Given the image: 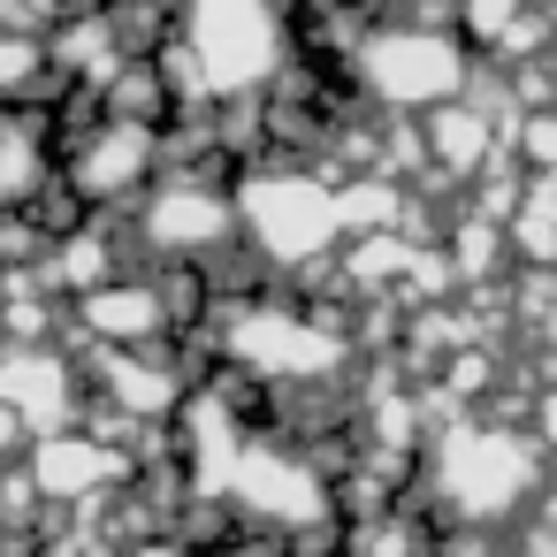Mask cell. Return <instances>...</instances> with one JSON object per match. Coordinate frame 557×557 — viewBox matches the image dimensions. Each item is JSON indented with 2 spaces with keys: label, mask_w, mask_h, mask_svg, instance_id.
I'll return each instance as SVG.
<instances>
[{
  "label": "cell",
  "mask_w": 557,
  "mask_h": 557,
  "mask_svg": "<svg viewBox=\"0 0 557 557\" xmlns=\"http://www.w3.org/2000/svg\"><path fill=\"white\" fill-rule=\"evenodd\" d=\"M222 359L252 382H336L351 367V336L329 313H290V306H222Z\"/></svg>",
  "instance_id": "5b68a950"
},
{
  "label": "cell",
  "mask_w": 557,
  "mask_h": 557,
  "mask_svg": "<svg viewBox=\"0 0 557 557\" xmlns=\"http://www.w3.org/2000/svg\"><path fill=\"white\" fill-rule=\"evenodd\" d=\"M549 351H557V298H549Z\"/></svg>",
  "instance_id": "d4e9b609"
},
{
  "label": "cell",
  "mask_w": 557,
  "mask_h": 557,
  "mask_svg": "<svg viewBox=\"0 0 557 557\" xmlns=\"http://www.w3.org/2000/svg\"><path fill=\"white\" fill-rule=\"evenodd\" d=\"M24 481L39 504H100L108 488L131 481V458L100 435H77V428H54V435H32V458H24Z\"/></svg>",
  "instance_id": "9c48e42d"
},
{
  "label": "cell",
  "mask_w": 557,
  "mask_h": 557,
  "mask_svg": "<svg viewBox=\"0 0 557 557\" xmlns=\"http://www.w3.org/2000/svg\"><path fill=\"white\" fill-rule=\"evenodd\" d=\"M161 176V131L138 115H100L92 131L62 138V184L85 207H131Z\"/></svg>",
  "instance_id": "52a82bcc"
},
{
  "label": "cell",
  "mask_w": 557,
  "mask_h": 557,
  "mask_svg": "<svg viewBox=\"0 0 557 557\" xmlns=\"http://www.w3.org/2000/svg\"><path fill=\"white\" fill-rule=\"evenodd\" d=\"M481 557H496V549H481Z\"/></svg>",
  "instance_id": "4316f807"
},
{
  "label": "cell",
  "mask_w": 557,
  "mask_h": 557,
  "mask_svg": "<svg viewBox=\"0 0 557 557\" xmlns=\"http://www.w3.org/2000/svg\"><path fill=\"white\" fill-rule=\"evenodd\" d=\"M230 237H237V199L222 184L184 176V169H169V176L146 184V199H138V245L146 252L191 268V260H214Z\"/></svg>",
  "instance_id": "ba28073f"
},
{
  "label": "cell",
  "mask_w": 557,
  "mask_h": 557,
  "mask_svg": "<svg viewBox=\"0 0 557 557\" xmlns=\"http://www.w3.org/2000/svg\"><path fill=\"white\" fill-rule=\"evenodd\" d=\"M389 9H405V16H435L443 0H389Z\"/></svg>",
  "instance_id": "cb8c5ba5"
},
{
  "label": "cell",
  "mask_w": 557,
  "mask_h": 557,
  "mask_svg": "<svg viewBox=\"0 0 557 557\" xmlns=\"http://www.w3.org/2000/svg\"><path fill=\"white\" fill-rule=\"evenodd\" d=\"M351 557H443L435 527L420 511H389V504H359L351 519Z\"/></svg>",
  "instance_id": "9a60e30c"
},
{
  "label": "cell",
  "mask_w": 557,
  "mask_h": 557,
  "mask_svg": "<svg viewBox=\"0 0 557 557\" xmlns=\"http://www.w3.org/2000/svg\"><path fill=\"white\" fill-rule=\"evenodd\" d=\"M542 519L557 527V466H549V481H542Z\"/></svg>",
  "instance_id": "7402d4cb"
},
{
  "label": "cell",
  "mask_w": 557,
  "mask_h": 557,
  "mask_svg": "<svg viewBox=\"0 0 557 557\" xmlns=\"http://www.w3.org/2000/svg\"><path fill=\"white\" fill-rule=\"evenodd\" d=\"M9 511H16V481L0 473V527H9Z\"/></svg>",
  "instance_id": "603a6c76"
},
{
  "label": "cell",
  "mask_w": 557,
  "mask_h": 557,
  "mask_svg": "<svg viewBox=\"0 0 557 557\" xmlns=\"http://www.w3.org/2000/svg\"><path fill=\"white\" fill-rule=\"evenodd\" d=\"M100 389H108V405H123L131 420H169V412H184V397H191V382H184L176 367H153L146 351H100Z\"/></svg>",
  "instance_id": "4fadbf2b"
},
{
  "label": "cell",
  "mask_w": 557,
  "mask_h": 557,
  "mask_svg": "<svg viewBox=\"0 0 557 557\" xmlns=\"http://www.w3.org/2000/svg\"><path fill=\"white\" fill-rule=\"evenodd\" d=\"M108 275H115V245H108L100 230H54V237H47V268H39V283H47V290H62V283H70V290L85 298V290H92V283H108Z\"/></svg>",
  "instance_id": "2e32d148"
},
{
  "label": "cell",
  "mask_w": 557,
  "mask_h": 557,
  "mask_svg": "<svg viewBox=\"0 0 557 557\" xmlns=\"http://www.w3.org/2000/svg\"><path fill=\"white\" fill-rule=\"evenodd\" d=\"M77 329L100 344V351H153L169 329H176V306L161 283H131V275H108L77 298Z\"/></svg>",
  "instance_id": "8fae6325"
},
{
  "label": "cell",
  "mask_w": 557,
  "mask_h": 557,
  "mask_svg": "<svg viewBox=\"0 0 557 557\" xmlns=\"http://www.w3.org/2000/svg\"><path fill=\"white\" fill-rule=\"evenodd\" d=\"M527 9H549V0H527Z\"/></svg>",
  "instance_id": "484cf974"
},
{
  "label": "cell",
  "mask_w": 557,
  "mask_h": 557,
  "mask_svg": "<svg viewBox=\"0 0 557 557\" xmlns=\"http://www.w3.org/2000/svg\"><path fill=\"white\" fill-rule=\"evenodd\" d=\"M176 54L191 62L199 100H252L290 62V16L283 0H184Z\"/></svg>",
  "instance_id": "7a4b0ae2"
},
{
  "label": "cell",
  "mask_w": 557,
  "mask_h": 557,
  "mask_svg": "<svg viewBox=\"0 0 557 557\" xmlns=\"http://www.w3.org/2000/svg\"><path fill=\"white\" fill-rule=\"evenodd\" d=\"M222 496L260 519V527H283V534H313L321 519H336V488L313 458H298L290 443H268V435H245L237 458H230V481Z\"/></svg>",
  "instance_id": "8992f818"
},
{
  "label": "cell",
  "mask_w": 557,
  "mask_h": 557,
  "mask_svg": "<svg viewBox=\"0 0 557 557\" xmlns=\"http://www.w3.org/2000/svg\"><path fill=\"white\" fill-rule=\"evenodd\" d=\"M351 77H359L367 100H382L397 115H428V108L473 92V39L443 32L435 16L367 24L359 47H351Z\"/></svg>",
  "instance_id": "3957f363"
},
{
  "label": "cell",
  "mask_w": 557,
  "mask_h": 557,
  "mask_svg": "<svg viewBox=\"0 0 557 557\" xmlns=\"http://www.w3.org/2000/svg\"><path fill=\"white\" fill-rule=\"evenodd\" d=\"M62 176V146H54V115H39L32 100L0 108V214H32Z\"/></svg>",
  "instance_id": "7c38bea8"
},
{
  "label": "cell",
  "mask_w": 557,
  "mask_h": 557,
  "mask_svg": "<svg viewBox=\"0 0 557 557\" xmlns=\"http://www.w3.org/2000/svg\"><path fill=\"white\" fill-rule=\"evenodd\" d=\"M527 161H534V169H557V115H549V108L527 115Z\"/></svg>",
  "instance_id": "ffe728a7"
},
{
  "label": "cell",
  "mask_w": 557,
  "mask_h": 557,
  "mask_svg": "<svg viewBox=\"0 0 557 557\" xmlns=\"http://www.w3.org/2000/svg\"><path fill=\"white\" fill-rule=\"evenodd\" d=\"M542 481H549L542 435H519V428H496V420H450L428 450V496L466 527L519 519L542 496Z\"/></svg>",
  "instance_id": "6da1fadb"
},
{
  "label": "cell",
  "mask_w": 557,
  "mask_h": 557,
  "mask_svg": "<svg viewBox=\"0 0 557 557\" xmlns=\"http://www.w3.org/2000/svg\"><path fill=\"white\" fill-rule=\"evenodd\" d=\"M458 16H466V39H473V47H496V39L527 16V0H458Z\"/></svg>",
  "instance_id": "d6986e66"
},
{
  "label": "cell",
  "mask_w": 557,
  "mask_h": 557,
  "mask_svg": "<svg viewBox=\"0 0 557 557\" xmlns=\"http://www.w3.org/2000/svg\"><path fill=\"white\" fill-rule=\"evenodd\" d=\"M237 230H245V245L268 268H290V275L298 268H321L329 245L351 237L344 230V191L329 176H313V169H290V161L252 169L237 184Z\"/></svg>",
  "instance_id": "277c9868"
},
{
  "label": "cell",
  "mask_w": 557,
  "mask_h": 557,
  "mask_svg": "<svg viewBox=\"0 0 557 557\" xmlns=\"http://www.w3.org/2000/svg\"><path fill=\"white\" fill-rule=\"evenodd\" d=\"M0 412H16L24 435H54L77 412V367L54 344H9L0 351Z\"/></svg>",
  "instance_id": "30bf717a"
},
{
  "label": "cell",
  "mask_w": 557,
  "mask_h": 557,
  "mask_svg": "<svg viewBox=\"0 0 557 557\" xmlns=\"http://www.w3.org/2000/svg\"><path fill=\"white\" fill-rule=\"evenodd\" d=\"M428 161L443 169V176H473V169H488V153H496V131H488V115L473 108V92L466 100H443V108H428Z\"/></svg>",
  "instance_id": "5bb4252c"
},
{
  "label": "cell",
  "mask_w": 557,
  "mask_h": 557,
  "mask_svg": "<svg viewBox=\"0 0 557 557\" xmlns=\"http://www.w3.org/2000/svg\"><path fill=\"white\" fill-rule=\"evenodd\" d=\"M54 77V54L32 24H0V108L9 100H39Z\"/></svg>",
  "instance_id": "e0dca14e"
},
{
  "label": "cell",
  "mask_w": 557,
  "mask_h": 557,
  "mask_svg": "<svg viewBox=\"0 0 557 557\" xmlns=\"http://www.w3.org/2000/svg\"><path fill=\"white\" fill-rule=\"evenodd\" d=\"M54 9H62V0H0V24H32V32H39Z\"/></svg>",
  "instance_id": "44dd1931"
},
{
  "label": "cell",
  "mask_w": 557,
  "mask_h": 557,
  "mask_svg": "<svg viewBox=\"0 0 557 557\" xmlns=\"http://www.w3.org/2000/svg\"><path fill=\"white\" fill-rule=\"evenodd\" d=\"M511 252L534 268H557V184H534L511 207Z\"/></svg>",
  "instance_id": "ac0fdd59"
}]
</instances>
